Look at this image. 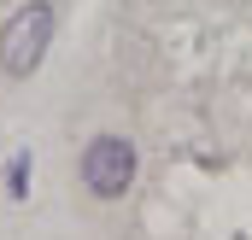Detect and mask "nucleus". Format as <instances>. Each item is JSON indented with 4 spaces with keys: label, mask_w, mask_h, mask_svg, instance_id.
Listing matches in <instances>:
<instances>
[{
    "label": "nucleus",
    "mask_w": 252,
    "mask_h": 240,
    "mask_svg": "<svg viewBox=\"0 0 252 240\" xmlns=\"http://www.w3.org/2000/svg\"><path fill=\"white\" fill-rule=\"evenodd\" d=\"M24 181H30V152H18V158L6 164V193H12V199H24V193H30Z\"/></svg>",
    "instance_id": "obj_3"
},
{
    "label": "nucleus",
    "mask_w": 252,
    "mask_h": 240,
    "mask_svg": "<svg viewBox=\"0 0 252 240\" xmlns=\"http://www.w3.org/2000/svg\"><path fill=\"white\" fill-rule=\"evenodd\" d=\"M47 47H53V0H30L0 35V70L6 76H30V70H41Z\"/></svg>",
    "instance_id": "obj_1"
},
{
    "label": "nucleus",
    "mask_w": 252,
    "mask_h": 240,
    "mask_svg": "<svg viewBox=\"0 0 252 240\" xmlns=\"http://www.w3.org/2000/svg\"><path fill=\"white\" fill-rule=\"evenodd\" d=\"M135 181V141L124 135H94L82 147V187L94 199H124Z\"/></svg>",
    "instance_id": "obj_2"
}]
</instances>
